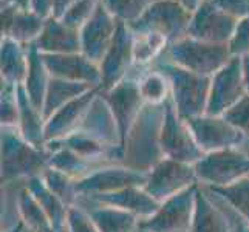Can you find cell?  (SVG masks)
Listing matches in <instances>:
<instances>
[{
	"label": "cell",
	"mask_w": 249,
	"mask_h": 232,
	"mask_svg": "<svg viewBox=\"0 0 249 232\" xmlns=\"http://www.w3.org/2000/svg\"><path fill=\"white\" fill-rule=\"evenodd\" d=\"M2 162H0V181L8 184L14 179H30L40 177L50 167V150L39 149L20 135L17 128L2 127Z\"/></svg>",
	"instance_id": "obj_1"
},
{
	"label": "cell",
	"mask_w": 249,
	"mask_h": 232,
	"mask_svg": "<svg viewBox=\"0 0 249 232\" xmlns=\"http://www.w3.org/2000/svg\"><path fill=\"white\" fill-rule=\"evenodd\" d=\"M152 68L162 71L170 84V99L174 102L177 113L183 119H191L204 115L208 110L211 77L201 76L181 68L164 57L157 59Z\"/></svg>",
	"instance_id": "obj_2"
},
{
	"label": "cell",
	"mask_w": 249,
	"mask_h": 232,
	"mask_svg": "<svg viewBox=\"0 0 249 232\" xmlns=\"http://www.w3.org/2000/svg\"><path fill=\"white\" fill-rule=\"evenodd\" d=\"M162 118H164V104H145L138 121L133 125L132 132L127 138L124 147V158L121 162L123 166L149 172L158 161L164 158L160 147V132Z\"/></svg>",
	"instance_id": "obj_3"
},
{
	"label": "cell",
	"mask_w": 249,
	"mask_h": 232,
	"mask_svg": "<svg viewBox=\"0 0 249 232\" xmlns=\"http://www.w3.org/2000/svg\"><path fill=\"white\" fill-rule=\"evenodd\" d=\"M162 57L189 71L212 77L234 56L228 45L208 44L186 36L169 44Z\"/></svg>",
	"instance_id": "obj_4"
},
{
	"label": "cell",
	"mask_w": 249,
	"mask_h": 232,
	"mask_svg": "<svg viewBox=\"0 0 249 232\" xmlns=\"http://www.w3.org/2000/svg\"><path fill=\"white\" fill-rule=\"evenodd\" d=\"M192 11L170 0H153L138 20L128 25L135 34H158L169 44L187 36Z\"/></svg>",
	"instance_id": "obj_5"
},
{
	"label": "cell",
	"mask_w": 249,
	"mask_h": 232,
	"mask_svg": "<svg viewBox=\"0 0 249 232\" xmlns=\"http://www.w3.org/2000/svg\"><path fill=\"white\" fill-rule=\"evenodd\" d=\"M194 170L198 183L208 189L226 187L249 177V155L240 147L204 153Z\"/></svg>",
	"instance_id": "obj_6"
},
{
	"label": "cell",
	"mask_w": 249,
	"mask_h": 232,
	"mask_svg": "<svg viewBox=\"0 0 249 232\" xmlns=\"http://www.w3.org/2000/svg\"><path fill=\"white\" fill-rule=\"evenodd\" d=\"M160 147L164 158L186 164H195L203 158L204 152L196 144L186 119L177 113L174 102L169 98L164 102V118L160 132Z\"/></svg>",
	"instance_id": "obj_7"
},
{
	"label": "cell",
	"mask_w": 249,
	"mask_h": 232,
	"mask_svg": "<svg viewBox=\"0 0 249 232\" xmlns=\"http://www.w3.org/2000/svg\"><path fill=\"white\" fill-rule=\"evenodd\" d=\"M99 94L115 118L121 149L124 150L128 135H130L133 125L138 121L141 111L145 107V102L140 91L138 77L128 76L124 81L116 84L113 89L99 91Z\"/></svg>",
	"instance_id": "obj_8"
},
{
	"label": "cell",
	"mask_w": 249,
	"mask_h": 232,
	"mask_svg": "<svg viewBox=\"0 0 249 232\" xmlns=\"http://www.w3.org/2000/svg\"><path fill=\"white\" fill-rule=\"evenodd\" d=\"M200 183L194 184L186 191L170 196L160 204L152 217L141 221L142 232H191L195 196Z\"/></svg>",
	"instance_id": "obj_9"
},
{
	"label": "cell",
	"mask_w": 249,
	"mask_h": 232,
	"mask_svg": "<svg viewBox=\"0 0 249 232\" xmlns=\"http://www.w3.org/2000/svg\"><path fill=\"white\" fill-rule=\"evenodd\" d=\"M149 172L136 170L123 164H106L85 178L76 181V189L81 198H93V196L111 194L132 186H145Z\"/></svg>",
	"instance_id": "obj_10"
},
{
	"label": "cell",
	"mask_w": 249,
	"mask_h": 232,
	"mask_svg": "<svg viewBox=\"0 0 249 232\" xmlns=\"http://www.w3.org/2000/svg\"><path fill=\"white\" fill-rule=\"evenodd\" d=\"M135 33L124 22H118L115 39L99 64L101 68V91L113 89L116 84L132 74L135 67Z\"/></svg>",
	"instance_id": "obj_11"
},
{
	"label": "cell",
	"mask_w": 249,
	"mask_h": 232,
	"mask_svg": "<svg viewBox=\"0 0 249 232\" xmlns=\"http://www.w3.org/2000/svg\"><path fill=\"white\" fill-rule=\"evenodd\" d=\"M194 184H198V179L192 164L162 158L149 170L144 189L158 203H162Z\"/></svg>",
	"instance_id": "obj_12"
},
{
	"label": "cell",
	"mask_w": 249,
	"mask_h": 232,
	"mask_svg": "<svg viewBox=\"0 0 249 232\" xmlns=\"http://www.w3.org/2000/svg\"><path fill=\"white\" fill-rule=\"evenodd\" d=\"M245 94L246 87L243 79L242 57H232L221 70L211 77V91L206 113L223 116Z\"/></svg>",
	"instance_id": "obj_13"
},
{
	"label": "cell",
	"mask_w": 249,
	"mask_h": 232,
	"mask_svg": "<svg viewBox=\"0 0 249 232\" xmlns=\"http://www.w3.org/2000/svg\"><path fill=\"white\" fill-rule=\"evenodd\" d=\"M187 124L196 144L204 153L240 147L246 141L243 133L231 124L225 116L204 113L187 119Z\"/></svg>",
	"instance_id": "obj_14"
},
{
	"label": "cell",
	"mask_w": 249,
	"mask_h": 232,
	"mask_svg": "<svg viewBox=\"0 0 249 232\" xmlns=\"http://www.w3.org/2000/svg\"><path fill=\"white\" fill-rule=\"evenodd\" d=\"M237 22L238 20L232 16L213 5L212 0H204L192 13L187 36L208 44L228 45L235 31Z\"/></svg>",
	"instance_id": "obj_15"
},
{
	"label": "cell",
	"mask_w": 249,
	"mask_h": 232,
	"mask_svg": "<svg viewBox=\"0 0 249 232\" xmlns=\"http://www.w3.org/2000/svg\"><path fill=\"white\" fill-rule=\"evenodd\" d=\"M118 20L99 2L91 19L81 28V53L94 64H101L115 39Z\"/></svg>",
	"instance_id": "obj_16"
},
{
	"label": "cell",
	"mask_w": 249,
	"mask_h": 232,
	"mask_svg": "<svg viewBox=\"0 0 249 232\" xmlns=\"http://www.w3.org/2000/svg\"><path fill=\"white\" fill-rule=\"evenodd\" d=\"M99 91H101L99 87H94L89 90L87 93H84L82 96L68 102L62 108H59L54 115H51L45 123L47 144L59 143L65 140L67 136L78 132L84 123L85 116L89 113L91 104L94 102V99L98 98Z\"/></svg>",
	"instance_id": "obj_17"
},
{
	"label": "cell",
	"mask_w": 249,
	"mask_h": 232,
	"mask_svg": "<svg viewBox=\"0 0 249 232\" xmlns=\"http://www.w3.org/2000/svg\"><path fill=\"white\" fill-rule=\"evenodd\" d=\"M51 77L87 84L101 89V68L82 53L42 54Z\"/></svg>",
	"instance_id": "obj_18"
},
{
	"label": "cell",
	"mask_w": 249,
	"mask_h": 232,
	"mask_svg": "<svg viewBox=\"0 0 249 232\" xmlns=\"http://www.w3.org/2000/svg\"><path fill=\"white\" fill-rule=\"evenodd\" d=\"M89 201H91V204L115 206V208L135 214L141 220H147L149 217H152L161 204L142 186H132L111 194L98 195L90 198Z\"/></svg>",
	"instance_id": "obj_19"
},
{
	"label": "cell",
	"mask_w": 249,
	"mask_h": 232,
	"mask_svg": "<svg viewBox=\"0 0 249 232\" xmlns=\"http://www.w3.org/2000/svg\"><path fill=\"white\" fill-rule=\"evenodd\" d=\"M36 47L42 54H70L81 53V34L70 28L61 19L50 16L45 27L36 40Z\"/></svg>",
	"instance_id": "obj_20"
},
{
	"label": "cell",
	"mask_w": 249,
	"mask_h": 232,
	"mask_svg": "<svg viewBox=\"0 0 249 232\" xmlns=\"http://www.w3.org/2000/svg\"><path fill=\"white\" fill-rule=\"evenodd\" d=\"M17 101H19V125L17 130L20 132L28 143L39 149H47L45 138V118L44 113L30 101L23 85H17Z\"/></svg>",
	"instance_id": "obj_21"
},
{
	"label": "cell",
	"mask_w": 249,
	"mask_h": 232,
	"mask_svg": "<svg viewBox=\"0 0 249 232\" xmlns=\"http://www.w3.org/2000/svg\"><path fill=\"white\" fill-rule=\"evenodd\" d=\"M30 59L28 47L10 37H2L0 42V74L2 81L13 85H23L28 74Z\"/></svg>",
	"instance_id": "obj_22"
},
{
	"label": "cell",
	"mask_w": 249,
	"mask_h": 232,
	"mask_svg": "<svg viewBox=\"0 0 249 232\" xmlns=\"http://www.w3.org/2000/svg\"><path fill=\"white\" fill-rule=\"evenodd\" d=\"M79 130L87 132L108 145H121L116 121L101 94H98V98L91 104Z\"/></svg>",
	"instance_id": "obj_23"
},
{
	"label": "cell",
	"mask_w": 249,
	"mask_h": 232,
	"mask_svg": "<svg viewBox=\"0 0 249 232\" xmlns=\"http://www.w3.org/2000/svg\"><path fill=\"white\" fill-rule=\"evenodd\" d=\"M191 232H232L226 212L206 195L201 184L195 196V212Z\"/></svg>",
	"instance_id": "obj_24"
},
{
	"label": "cell",
	"mask_w": 249,
	"mask_h": 232,
	"mask_svg": "<svg viewBox=\"0 0 249 232\" xmlns=\"http://www.w3.org/2000/svg\"><path fill=\"white\" fill-rule=\"evenodd\" d=\"M99 232H141V218L135 214L107 204H93L87 209Z\"/></svg>",
	"instance_id": "obj_25"
},
{
	"label": "cell",
	"mask_w": 249,
	"mask_h": 232,
	"mask_svg": "<svg viewBox=\"0 0 249 232\" xmlns=\"http://www.w3.org/2000/svg\"><path fill=\"white\" fill-rule=\"evenodd\" d=\"M47 149L50 150V167L64 172L65 175L71 177L76 181H79V179L90 175L91 172L102 167L98 166V161L82 158L81 155L59 143L47 144Z\"/></svg>",
	"instance_id": "obj_26"
},
{
	"label": "cell",
	"mask_w": 249,
	"mask_h": 232,
	"mask_svg": "<svg viewBox=\"0 0 249 232\" xmlns=\"http://www.w3.org/2000/svg\"><path fill=\"white\" fill-rule=\"evenodd\" d=\"M28 59H30V67H28L27 79L23 82V89L27 91L30 101L42 111L51 76L36 44L28 45Z\"/></svg>",
	"instance_id": "obj_27"
},
{
	"label": "cell",
	"mask_w": 249,
	"mask_h": 232,
	"mask_svg": "<svg viewBox=\"0 0 249 232\" xmlns=\"http://www.w3.org/2000/svg\"><path fill=\"white\" fill-rule=\"evenodd\" d=\"M25 187L33 194L34 198L39 201V204L47 212V215L51 220V225H53L54 232H65L67 214H68V208H70V206H67L54 192L50 191L48 186L44 181V178H42V175L27 179V186Z\"/></svg>",
	"instance_id": "obj_28"
},
{
	"label": "cell",
	"mask_w": 249,
	"mask_h": 232,
	"mask_svg": "<svg viewBox=\"0 0 249 232\" xmlns=\"http://www.w3.org/2000/svg\"><path fill=\"white\" fill-rule=\"evenodd\" d=\"M91 89L94 87L87 84L71 82V81L59 79V77H51L48 89H47V94H45L44 108H42L45 121L51 115H54L59 108H62L73 99L82 96L84 93H87Z\"/></svg>",
	"instance_id": "obj_29"
},
{
	"label": "cell",
	"mask_w": 249,
	"mask_h": 232,
	"mask_svg": "<svg viewBox=\"0 0 249 232\" xmlns=\"http://www.w3.org/2000/svg\"><path fill=\"white\" fill-rule=\"evenodd\" d=\"M17 212L19 218L31 232H54L51 220L44 208L34 198L27 187H23L17 196Z\"/></svg>",
	"instance_id": "obj_30"
},
{
	"label": "cell",
	"mask_w": 249,
	"mask_h": 232,
	"mask_svg": "<svg viewBox=\"0 0 249 232\" xmlns=\"http://www.w3.org/2000/svg\"><path fill=\"white\" fill-rule=\"evenodd\" d=\"M45 20L47 19L31 10H17L11 27L3 37H10L27 47L36 44V40L39 39L42 30L45 27Z\"/></svg>",
	"instance_id": "obj_31"
},
{
	"label": "cell",
	"mask_w": 249,
	"mask_h": 232,
	"mask_svg": "<svg viewBox=\"0 0 249 232\" xmlns=\"http://www.w3.org/2000/svg\"><path fill=\"white\" fill-rule=\"evenodd\" d=\"M138 82L145 104L162 106L170 98V84L167 76L157 68H150L149 71L141 73Z\"/></svg>",
	"instance_id": "obj_32"
},
{
	"label": "cell",
	"mask_w": 249,
	"mask_h": 232,
	"mask_svg": "<svg viewBox=\"0 0 249 232\" xmlns=\"http://www.w3.org/2000/svg\"><path fill=\"white\" fill-rule=\"evenodd\" d=\"M209 191L220 198L223 204H226L242 218L249 221V177L231 186L215 187Z\"/></svg>",
	"instance_id": "obj_33"
},
{
	"label": "cell",
	"mask_w": 249,
	"mask_h": 232,
	"mask_svg": "<svg viewBox=\"0 0 249 232\" xmlns=\"http://www.w3.org/2000/svg\"><path fill=\"white\" fill-rule=\"evenodd\" d=\"M169 42L158 34H135V67L153 65L162 56Z\"/></svg>",
	"instance_id": "obj_34"
},
{
	"label": "cell",
	"mask_w": 249,
	"mask_h": 232,
	"mask_svg": "<svg viewBox=\"0 0 249 232\" xmlns=\"http://www.w3.org/2000/svg\"><path fill=\"white\" fill-rule=\"evenodd\" d=\"M42 178H44L50 191L54 192L67 206L79 204L81 196L78 194V189H76V179L53 167H48L42 174Z\"/></svg>",
	"instance_id": "obj_35"
},
{
	"label": "cell",
	"mask_w": 249,
	"mask_h": 232,
	"mask_svg": "<svg viewBox=\"0 0 249 232\" xmlns=\"http://www.w3.org/2000/svg\"><path fill=\"white\" fill-rule=\"evenodd\" d=\"M153 0H101L102 6L118 22L130 25L136 22L150 6Z\"/></svg>",
	"instance_id": "obj_36"
},
{
	"label": "cell",
	"mask_w": 249,
	"mask_h": 232,
	"mask_svg": "<svg viewBox=\"0 0 249 232\" xmlns=\"http://www.w3.org/2000/svg\"><path fill=\"white\" fill-rule=\"evenodd\" d=\"M16 85L2 81L0 90V123L2 127L17 128L19 125V101H17Z\"/></svg>",
	"instance_id": "obj_37"
},
{
	"label": "cell",
	"mask_w": 249,
	"mask_h": 232,
	"mask_svg": "<svg viewBox=\"0 0 249 232\" xmlns=\"http://www.w3.org/2000/svg\"><path fill=\"white\" fill-rule=\"evenodd\" d=\"M99 2L101 0H74V3L68 8L67 13L61 17V20L70 28L81 31V28L98 10Z\"/></svg>",
	"instance_id": "obj_38"
},
{
	"label": "cell",
	"mask_w": 249,
	"mask_h": 232,
	"mask_svg": "<svg viewBox=\"0 0 249 232\" xmlns=\"http://www.w3.org/2000/svg\"><path fill=\"white\" fill-rule=\"evenodd\" d=\"M67 232H99V229L90 217V212L84 206L74 204L68 208Z\"/></svg>",
	"instance_id": "obj_39"
},
{
	"label": "cell",
	"mask_w": 249,
	"mask_h": 232,
	"mask_svg": "<svg viewBox=\"0 0 249 232\" xmlns=\"http://www.w3.org/2000/svg\"><path fill=\"white\" fill-rule=\"evenodd\" d=\"M228 47L234 57H245L249 54V16L237 22L235 31Z\"/></svg>",
	"instance_id": "obj_40"
},
{
	"label": "cell",
	"mask_w": 249,
	"mask_h": 232,
	"mask_svg": "<svg viewBox=\"0 0 249 232\" xmlns=\"http://www.w3.org/2000/svg\"><path fill=\"white\" fill-rule=\"evenodd\" d=\"M223 116H225L235 128H238L246 140H249V94H245V96L240 99L232 108H229Z\"/></svg>",
	"instance_id": "obj_41"
},
{
	"label": "cell",
	"mask_w": 249,
	"mask_h": 232,
	"mask_svg": "<svg viewBox=\"0 0 249 232\" xmlns=\"http://www.w3.org/2000/svg\"><path fill=\"white\" fill-rule=\"evenodd\" d=\"M212 2L221 11L232 16L237 20L249 16V0H212Z\"/></svg>",
	"instance_id": "obj_42"
},
{
	"label": "cell",
	"mask_w": 249,
	"mask_h": 232,
	"mask_svg": "<svg viewBox=\"0 0 249 232\" xmlns=\"http://www.w3.org/2000/svg\"><path fill=\"white\" fill-rule=\"evenodd\" d=\"M16 13H17L16 6L0 3V28H2V37L6 36V33H8V30H10L11 23L14 20Z\"/></svg>",
	"instance_id": "obj_43"
},
{
	"label": "cell",
	"mask_w": 249,
	"mask_h": 232,
	"mask_svg": "<svg viewBox=\"0 0 249 232\" xmlns=\"http://www.w3.org/2000/svg\"><path fill=\"white\" fill-rule=\"evenodd\" d=\"M226 206V204H225ZM231 209V208H229ZM231 212H232V215H229V214H226L228 215V220H229V225H231V231L232 232H249V221H246L245 218H242L238 215L237 212H234L232 209H231Z\"/></svg>",
	"instance_id": "obj_44"
},
{
	"label": "cell",
	"mask_w": 249,
	"mask_h": 232,
	"mask_svg": "<svg viewBox=\"0 0 249 232\" xmlns=\"http://www.w3.org/2000/svg\"><path fill=\"white\" fill-rule=\"evenodd\" d=\"M30 10L44 19H48L51 16V0H31Z\"/></svg>",
	"instance_id": "obj_45"
},
{
	"label": "cell",
	"mask_w": 249,
	"mask_h": 232,
	"mask_svg": "<svg viewBox=\"0 0 249 232\" xmlns=\"http://www.w3.org/2000/svg\"><path fill=\"white\" fill-rule=\"evenodd\" d=\"M73 3L74 0H51V16L61 19Z\"/></svg>",
	"instance_id": "obj_46"
},
{
	"label": "cell",
	"mask_w": 249,
	"mask_h": 232,
	"mask_svg": "<svg viewBox=\"0 0 249 232\" xmlns=\"http://www.w3.org/2000/svg\"><path fill=\"white\" fill-rule=\"evenodd\" d=\"M0 3L16 6L17 10H30L31 0H0Z\"/></svg>",
	"instance_id": "obj_47"
},
{
	"label": "cell",
	"mask_w": 249,
	"mask_h": 232,
	"mask_svg": "<svg viewBox=\"0 0 249 232\" xmlns=\"http://www.w3.org/2000/svg\"><path fill=\"white\" fill-rule=\"evenodd\" d=\"M242 64H243V79H245L246 94H249V54L242 57Z\"/></svg>",
	"instance_id": "obj_48"
},
{
	"label": "cell",
	"mask_w": 249,
	"mask_h": 232,
	"mask_svg": "<svg viewBox=\"0 0 249 232\" xmlns=\"http://www.w3.org/2000/svg\"><path fill=\"white\" fill-rule=\"evenodd\" d=\"M170 2H177L179 5H183L184 8H187L189 11H195L196 8H198V5L201 3L200 0H170Z\"/></svg>",
	"instance_id": "obj_49"
},
{
	"label": "cell",
	"mask_w": 249,
	"mask_h": 232,
	"mask_svg": "<svg viewBox=\"0 0 249 232\" xmlns=\"http://www.w3.org/2000/svg\"><path fill=\"white\" fill-rule=\"evenodd\" d=\"M25 229H27V228H25V225L19 220V221L16 223V225H13L10 229H6L5 232H25Z\"/></svg>",
	"instance_id": "obj_50"
},
{
	"label": "cell",
	"mask_w": 249,
	"mask_h": 232,
	"mask_svg": "<svg viewBox=\"0 0 249 232\" xmlns=\"http://www.w3.org/2000/svg\"><path fill=\"white\" fill-rule=\"evenodd\" d=\"M200 2H204V0H200Z\"/></svg>",
	"instance_id": "obj_51"
},
{
	"label": "cell",
	"mask_w": 249,
	"mask_h": 232,
	"mask_svg": "<svg viewBox=\"0 0 249 232\" xmlns=\"http://www.w3.org/2000/svg\"><path fill=\"white\" fill-rule=\"evenodd\" d=\"M141 232H142V231H141Z\"/></svg>",
	"instance_id": "obj_52"
}]
</instances>
